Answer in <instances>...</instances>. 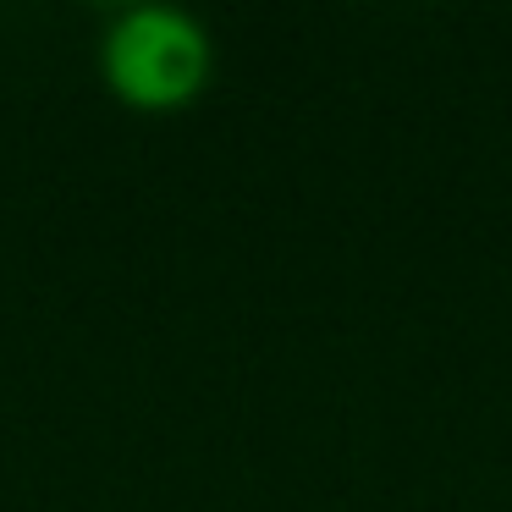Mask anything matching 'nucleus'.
Here are the masks:
<instances>
[{
	"label": "nucleus",
	"mask_w": 512,
	"mask_h": 512,
	"mask_svg": "<svg viewBox=\"0 0 512 512\" xmlns=\"http://www.w3.org/2000/svg\"><path fill=\"white\" fill-rule=\"evenodd\" d=\"M215 39L182 6H127L100 34V78L127 111H182L210 89Z\"/></svg>",
	"instance_id": "nucleus-1"
}]
</instances>
